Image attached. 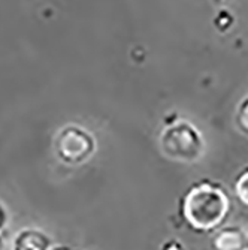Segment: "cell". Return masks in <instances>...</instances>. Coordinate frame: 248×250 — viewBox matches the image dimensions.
Masks as SVG:
<instances>
[{
	"label": "cell",
	"instance_id": "cell-2",
	"mask_svg": "<svg viewBox=\"0 0 248 250\" xmlns=\"http://www.w3.org/2000/svg\"><path fill=\"white\" fill-rule=\"evenodd\" d=\"M163 151L175 161L193 162L205 150V143L200 132L189 122L171 125L162 135Z\"/></svg>",
	"mask_w": 248,
	"mask_h": 250
},
{
	"label": "cell",
	"instance_id": "cell-7",
	"mask_svg": "<svg viewBox=\"0 0 248 250\" xmlns=\"http://www.w3.org/2000/svg\"><path fill=\"white\" fill-rule=\"evenodd\" d=\"M236 123L239 126V129L248 135V96L245 99H242V102L238 106L236 111Z\"/></svg>",
	"mask_w": 248,
	"mask_h": 250
},
{
	"label": "cell",
	"instance_id": "cell-4",
	"mask_svg": "<svg viewBox=\"0 0 248 250\" xmlns=\"http://www.w3.org/2000/svg\"><path fill=\"white\" fill-rule=\"evenodd\" d=\"M217 250H248V237L239 228H228L214 237Z\"/></svg>",
	"mask_w": 248,
	"mask_h": 250
},
{
	"label": "cell",
	"instance_id": "cell-8",
	"mask_svg": "<svg viewBox=\"0 0 248 250\" xmlns=\"http://www.w3.org/2000/svg\"><path fill=\"white\" fill-rule=\"evenodd\" d=\"M163 250H183V244H179L176 241H171V243L165 244Z\"/></svg>",
	"mask_w": 248,
	"mask_h": 250
},
{
	"label": "cell",
	"instance_id": "cell-10",
	"mask_svg": "<svg viewBox=\"0 0 248 250\" xmlns=\"http://www.w3.org/2000/svg\"><path fill=\"white\" fill-rule=\"evenodd\" d=\"M58 250H61V249H58ZM64 250H69V249H64Z\"/></svg>",
	"mask_w": 248,
	"mask_h": 250
},
{
	"label": "cell",
	"instance_id": "cell-5",
	"mask_svg": "<svg viewBox=\"0 0 248 250\" xmlns=\"http://www.w3.org/2000/svg\"><path fill=\"white\" fill-rule=\"evenodd\" d=\"M51 241L39 231H22L15 238V250H48Z\"/></svg>",
	"mask_w": 248,
	"mask_h": 250
},
{
	"label": "cell",
	"instance_id": "cell-9",
	"mask_svg": "<svg viewBox=\"0 0 248 250\" xmlns=\"http://www.w3.org/2000/svg\"><path fill=\"white\" fill-rule=\"evenodd\" d=\"M5 220H6V214H5V210H3V207L0 206V229L3 228V225H5Z\"/></svg>",
	"mask_w": 248,
	"mask_h": 250
},
{
	"label": "cell",
	"instance_id": "cell-3",
	"mask_svg": "<svg viewBox=\"0 0 248 250\" xmlns=\"http://www.w3.org/2000/svg\"><path fill=\"white\" fill-rule=\"evenodd\" d=\"M95 143L92 135H88L85 130L69 126L66 127L57 141V151L58 156L67 164H79L93 153Z\"/></svg>",
	"mask_w": 248,
	"mask_h": 250
},
{
	"label": "cell",
	"instance_id": "cell-1",
	"mask_svg": "<svg viewBox=\"0 0 248 250\" xmlns=\"http://www.w3.org/2000/svg\"><path fill=\"white\" fill-rule=\"evenodd\" d=\"M181 213L193 229L211 231L228 219L230 199L220 185L202 181L184 195Z\"/></svg>",
	"mask_w": 248,
	"mask_h": 250
},
{
	"label": "cell",
	"instance_id": "cell-6",
	"mask_svg": "<svg viewBox=\"0 0 248 250\" xmlns=\"http://www.w3.org/2000/svg\"><path fill=\"white\" fill-rule=\"evenodd\" d=\"M235 192L238 199L244 204L245 207H248V168L239 172L235 181Z\"/></svg>",
	"mask_w": 248,
	"mask_h": 250
}]
</instances>
